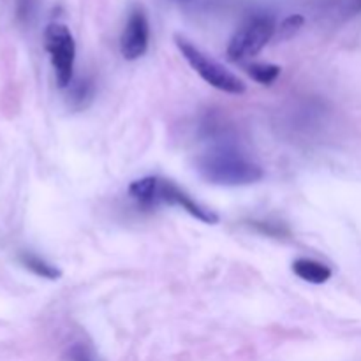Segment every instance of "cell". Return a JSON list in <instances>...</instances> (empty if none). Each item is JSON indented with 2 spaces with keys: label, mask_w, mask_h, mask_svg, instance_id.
Segmentation results:
<instances>
[{
  "label": "cell",
  "mask_w": 361,
  "mask_h": 361,
  "mask_svg": "<svg viewBox=\"0 0 361 361\" xmlns=\"http://www.w3.org/2000/svg\"><path fill=\"white\" fill-rule=\"evenodd\" d=\"M196 168L208 183L224 187L250 185L264 176L259 164L231 148L204 152L196 159Z\"/></svg>",
  "instance_id": "cell-1"
},
{
  "label": "cell",
  "mask_w": 361,
  "mask_h": 361,
  "mask_svg": "<svg viewBox=\"0 0 361 361\" xmlns=\"http://www.w3.org/2000/svg\"><path fill=\"white\" fill-rule=\"evenodd\" d=\"M175 44L178 48V51L182 53L183 59L189 62V66L207 81L208 85H212L217 90L226 92V94L233 95H242L245 94L247 87L235 73L224 67L222 63H219L217 60L208 56L207 53L201 51L196 44L189 41V39L182 37V35H175Z\"/></svg>",
  "instance_id": "cell-2"
},
{
  "label": "cell",
  "mask_w": 361,
  "mask_h": 361,
  "mask_svg": "<svg viewBox=\"0 0 361 361\" xmlns=\"http://www.w3.org/2000/svg\"><path fill=\"white\" fill-rule=\"evenodd\" d=\"M277 25L275 20L268 14H256L249 18L238 30L233 34L228 44V56L233 62L256 56L271 39L275 37Z\"/></svg>",
  "instance_id": "cell-3"
},
{
  "label": "cell",
  "mask_w": 361,
  "mask_h": 361,
  "mask_svg": "<svg viewBox=\"0 0 361 361\" xmlns=\"http://www.w3.org/2000/svg\"><path fill=\"white\" fill-rule=\"evenodd\" d=\"M44 48L51 59L59 87H69L73 83L76 60V41L69 27L63 23H49L44 28Z\"/></svg>",
  "instance_id": "cell-4"
},
{
  "label": "cell",
  "mask_w": 361,
  "mask_h": 361,
  "mask_svg": "<svg viewBox=\"0 0 361 361\" xmlns=\"http://www.w3.org/2000/svg\"><path fill=\"white\" fill-rule=\"evenodd\" d=\"M148 44H150L148 16L141 7H136L129 14V20H127L122 37H120V53L123 59L133 62V60L141 59L148 51Z\"/></svg>",
  "instance_id": "cell-5"
},
{
  "label": "cell",
  "mask_w": 361,
  "mask_h": 361,
  "mask_svg": "<svg viewBox=\"0 0 361 361\" xmlns=\"http://www.w3.org/2000/svg\"><path fill=\"white\" fill-rule=\"evenodd\" d=\"M159 204H169V207H180L196 217L197 221L204 222V224H217L219 215L215 212L208 210L207 207L197 203L196 200L189 196L183 189H180L175 182L171 180L159 178L157 183V207Z\"/></svg>",
  "instance_id": "cell-6"
},
{
  "label": "cell",
  "mask_w": 361,
  "mask_h": 361,
  "mask_svg": "<svg viewBox=\"0 0 361 361\" xmlns=\"http://www.w3.org/2000/svg\"><path fill=\"white\" fill-rule=\"evenodd\" d=\"M293 271L296 277L310 284H324L331 279V268L309 257H300L293 263Z\"/></svg>",
  "instance_id": "cell-7"
},
{
  "label": "cell",
  "mask_w": 361,
  "mask_h": 361,
  "mask_svg": "<svg viewBox=\"0 0 361 361\" xmlns=\"http://www.w3.org/2000/svg\"><path fill=\"white\" fill-rule=\"evenodd\" d=\"M157 176H145L129 185V196L140 204L141 208L157 207Z\"/></svg>",
  "instance_id": "cell-8"
},
{
  "label": "cell",
  "mask_w": 361,
  "mask_h": 361,
  "mask_svg": "<svg viewBox=\"0 0 361 361\" xmlns=\"http://www.w3.org/2000/svg\"><path fill=\"white\" fill-rule=\"evenodd\" d=\"M20 263L27 268L28 271H32L34 275L41 279H48V281H59L62 277V271L55 267V264L48 263L46 259H42L41 256L34 252H21L20 254Z\"/></svg>",
  "instance_id": "cell-9"
},
{
  "label": "cell",
  "mask_w": 361,
  "mask_h": 361,
  "mask_svg": "<svg viewBox=\"0 0 361 361\" xmlns=\"http://www.w3.org/2000/svg\"><path fill=\"white\" fill-rule=\"evenodd\" d=\"M245 71L247 74L259 85H271L279 76H281V67L275 66V63L267 62L249 63V66L245 67Z\"/></svg>",
  "instance_id": "cell-10"
},
{
  "label": "cell",
  "mask_w": 361,
  "mask_h": 361,
  "mask_svg": "<svg viewBox=\"0 0 361 361\" xmlns=\"http://www.w3.org/2000/svg\"><path fill=\"white\" fill-rule=\"evenodd\" d=\"M303 25H305V18H303L302 14H291V16L284 18V20L281 21L275 35H277L281 41H288V39L295 37V35L302 30Z\"/></svg>",
  "instance_id": "cell-11"
},
{
  "label": "cell",
  "mask_w": 361,
  "mask_h": 361,
  "mask_svg": "<svg viewBox=\"0 0 361 361\" xmlns=\"http://www.w3.org/2000/svg\"><path fill=\"white\" fill-rule=\"evenodd\" d=\"M92 95H94V85L90 81H81L80 85H76V88L73 90V99L78 101V106H87L85 101H92Z\"/></svg>",
  "instance_id": "cell-12"
},
{
  "label": "cell",
  "mask_w": 361,
  "mask_h": 361,
  "mask_svg": "<svg viewBox=\"0 0 361 361\" xmlns=\"http://www.w3.org/2000/svg\"><path fill=\"white\" fill-rule=\"evenodd\" d=\"M69 361H97L94 353L85 348L83 344H74L69 349Z\"/></svg>",
  "instance_id": "cell-13"
},
{
  "label": "cell",
  "mask_w": 361,
  "mask_h": 361,
  "mask_svg": "<svg viewBox=\"0 0 361 361\" xmlns=\"http://www.w3.org/2000/svg\"><path fill=\"white\" fill-rule=\"evenodd\" d=\"M353 11L355 13H361V0H353Z\"/></svg>",
  "instance_id": "cell-14"
},
{
  "label": "cell",
  "mask_w": 361,
  "mask_h": 361,
  "mask_svg": "<svg viewBox=\"0 0 361 361\" xmlns=\"http://www.w3.org/2000/svg\"><path fill=\"white\" fill-rule=\"evenodd\" d=\"M176 2H183V4H187V2H190V0H176Z\"/></svg>",
  "instance_id": "cell-15"
}]
</instances>
